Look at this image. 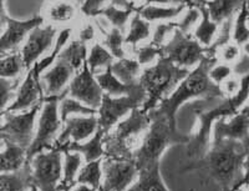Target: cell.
Returning <instances> with one entry per match:
<instances>
[{
    "label": "cell",
    "mask_w": 249,
    "mask_h": 191,
    "mask_svg": "<svg viewBox=\"0 0 249 191\" xmlns=\"http://www.w3.org/2000/svg\"><path fill=\"white\" fill-rule=\"evenodd\" d=\"M248 153L238 140H212L208 153L198 161L186 165L184 172L199 170L214 180L222 191H234L244 185L243 166Z\"/></svg>",
    "instance_id": "cell-1"
},
{
    "label": "cell",
    "mask_w": 249,
    "mask_h": 191,
    "mask_svg": "<svg viewBox=\"0 0 249 191\" xmlns=\"http://www.w3.org/2000/svg\"><path fill=\"white\" fill-rule=\"evenodd\" d=\"M218 63L215 57H206L198 66H196L191 73L182 80L175 92L162 100L157 108L170 120L176 123V114L186 101L192 99H204L206 101H217L226 99L221 90V86L215 84L210 76L211 69Z\"/></svg>",
    "instance_id": "cell-2"
},
{
    "label": "cell",
    "mask_w": 249,
    "mask_h": 191,
    "mask_svg": "<svg viewBox=\"0 0 249 191\" xmlns=\"http://www.w3.org/2000/svg\"><path fill=\"white\" fill-rule=\"evenodd\" d=\"M148 115L151 119L150 128L135 154V163L139 169L160 164L161 156L170 146L190 143V134L178 132L177 123L168 119L159 108L148 112Z\"/></svg>",
    "instance_id": "cell-3"
},
{
    "label": "cell",
    "mask_w": 249,
    "mask_h": 191,
    "mask_svg": "<svg viewBox=\"0 0 249 191\" xmlns=\"http://www.w3.org/2000/svg\"><path fill=\"white\" fill-rule=\"evenodd\" d=\"M150 124L148 113L142 108L135 109L104 136L105 157L135 160Z\"/></svg>",
    "instance_id": "cell-4"
},
{
    "label": "cell",
    "mask_w": 249,
    "mask_h": 191,
    "mask_svg": "<svg viewBox=\"0 0 249 191\" xmlns=\"http://www.w3.org/2000/svg\"><path fill=\"white\" fill-rule=\"evenodd\" d=\"M191 70L173 64L167 57H161L155 64L146 66L140 76V83L146 92L144 112L148 113L170 96Z\"/></svg>",
    "instance_id": "cell-5"
},
{
    "label": "cell",
    "mask_w": 249,
    "mask_h": 191,
    "mask_svg": "<svg viewBox=\"0 0 249 191\" xmlns=\"http://www.w3.org/2000/svg\"><path fill=\"white\" fill-rule=\"evenodd\" d=\"M237 113L228 99L218 100L212 108L207 110H197V119L198 124L196 130L190 134V143L187 144L186 154L190 159V163L193 164L201 160L208 153L213 139V125L221 117H230ZM187 164V165H188Z\"/></svg>",
    "instance_id": "cell-6"
},
{
    "label": "cell",
    "mask_w": 249,
    "mask_h": 191,
    "mask_svg": "<svg viewBox=\"0 0 249 191\" xmlns=\"http://www.w3.org/2000/svg\"><path fill=\"white\" fill-rule=\"evenodd\" d=\"M68 96V94L61 96L44 97L43 108L39 114L37 128L35 137L30 148L28 149V161L36 154L45 150H50L56 146V140L62 129V121L59 113L60 100Z\"/></svg>",
    "instance_id": "cell-7"
},
{
    "label": "cell",
    "mask_w": 249,
    "mask_h": 191,
    "mask_svg": "<svg viewBox=\"0 0 249 191\" xmlns=\"http://www.w3.org/2000/svg\"><path fill=\"white\" fill-rule=\"evenodd\" d=\"M33 184L40 191H59L64 175V152L55 146L29 160Z\"/></svg>",
    "instance_id": "cell-8"
},
{
    "label": "cell",
    "mask_w": 249,
    "mask_h": 191,
    "mask_svg": "<svg viewBox=\"0 0 249 191\" xmlns=\"http://www.w3.org/2000/svg\"><path fill=\"white\" fill-rule=\"evenodd\" d=\"M208 55V48L202 45L193 34H184L177 28L170 40L162 46L161 57H167L177 66L192 70L193 66H198Z\"/></svg>",
    "instance_id": "cell-9"
},
{
    "label": "cell",
    "mask_w": 249,
    "mask_h": 191,
    "mask_svg": "<svg viewBox=\"0 0 249 191\" xmlns=\"http://www.w3.org/2000/svg\"><path fill=\"white\" fill-rule=\"evenodd\" d=\"M43 103L23 113H1L3 121L0 128L1 140H8L28 150L34 141L35 121L39 117Z\"/></svg>",
    "instance_id": "cell-10"
},
{
    "label": "cell",
    "mask_w": 249,
    "mask_h": 191,
    "mask_svg": "<svg viewBox=\"0 0 249 191\" xmlns=\"http://www.w3.org/2000/svg\"><path fill=\"white\" fill-rule=\"evenodd\" d=\"M144 101L146 93L124 96H111L108 94H104L101 105L97 109L99 130L106 135L135 109L142 108Z\"/></svg>",
    "instance_id": "cell-11"
},
{
    "label": "cell",
    "mask_w": 249,
    "mask_h": 191,
    "mask_svg": "<svg viewBox=\"0 0 249 191\" xmlns=\"http://www.w3.org/2000/svg\"><path fill=\"white\" fill-rule=\"evenodd\" d=\"M139 177L135 160L104 157L101 191H127Z\"/></svg>",
    "instance_id": "cell-12"
},
{
    "label": "cell",
    "mask_w": 249,
    "mask_h": 191,
    "mask_svg": "<svg viewBox=\"0 0 249 191\" xmlns=\"http://www.w3.org/2000/svg\"><path fill=\"white\" fill-rule=\"evenodd\" d=\"M1 20L5 21L6 29L0 38V49L1 55L19 52L23 46L26 38L37 26L43 25L45 20L41 15H35L28 20H17L4 13V4L1 5Z\"/></svg>",
    "instance_id": "cell-13"
},
{
    "label": "cell",
    "mask_w": 249,
    "mask_h": 191,
    "mask_svg": "<svg viewBox=\"0 0 249 191\" xmlns=\"http://www.w3.org/2000/svg\"><path fill=\"white\" fill-rule=\"evenodd\" d=\"M104 94L105 93L100 86L96 76L92 74L89 68L88 60H86L85 64L82 65V68L76 73V75L72 77L69 84L68 96L74 97L85 105L97 110L102 103Z\"/></svg>",
    "instance_id": "cell-14"
},
{
    "label": "cell",
    "mask_w": 249,
    "mask_h": 191,
    "mask_svg": "<svg viewBox=\"0 0 249 191\" xmlns=\"http://www.w3.org/2000/svg\"><path fill=\"white\" fill-rule=\"evenodd\" d=\"M40 74H41V70H40L39 63H35L28 70V74L20 85L17 97L13 104H10L1 113L28 112L39 104L44 103L45 95H44V89L41 85V80H40L41 77Z\"/></svg>",
    "instance_id": "cell-15"
},
{
    "label": "cell",
    "mask_w": 249,
    "mask_h": 191,
    "mask_svg": "<svg viewBox=\"0 0 249 191\" xmlns=\"http://www.w3.org/2000/svg\"><path fill=\"white\" fill-rule=\"evenodd\" d=\"M79 72L68 57L57 55L54 64L41 75V85L44 95L48 96H61L68 94V86L72 77Z\"/></svg>",
    "instance_id": "cell-16"
},
{
    "label": "cell",
    "mask_w": 249,
    "mask_h": 191,
    "mask_svg": "<svg viewBox=\"0 0 249 191\" xmlns=\"http://www.w3.org/2000/svg\"><path fill=\"white\" fill-rule=\"evenodd\" d=\"M99 130L97 115L70 116L62 123V129L56 140V148L70 143H84Z\"/></svg>",
    "instance_id": "cell-17"
},
{
    "label": "cell",
    "mask_w": 249,
    "mask_h": 191,
    "mask_svg": "<svg viewBox=\"0 0 249 191\" xmlns=\"http://www.w3.org/2000/svg\"><path fill=\"white\" fill-rule=\"evenodd\" d=\"M56 34V26L50 25V24L37 26L29 34L25 43L20 49L26 70H29L35 63H37L39 57L50 48Z\"/></svg>",
    "instance_id": "cell-18"
},
{
    "label": "cell",
    "mask_w": 249,
    "mask_h": 191,
    "mask_svg": "<svg viewBox=\"0 0 249 191\" xmlns=\"http://www.w3.org/2000/svg\"><path fill=\"white\" fill-rule=\"evenodd\" d=\"M81 8L74 0H46L41 17L46 24L54 26H69L75 23Z\"/></svg>",
    "instance_id": "cell-19"
},
{
    "label": "cell",
    "mask_w": 249,
    "mask_h": 191,
    "mask_svg": "<svg viewBox=\"0 0 249 191\" xmlns=\"http://www.w3.org/2000/svg\"><path fill=\"white\" fill-rule=\"evenodd\" d=\"M95 76H96L97 81H99L104 93L111 95V96H124V95H135L146 93L140 81L133 84L122 83L121 80H119L112 74L111 66H108L105 72L100 73V74L95 75Z\"/></svg>",
    "instance_id": "cell-20"
},
{
    "label": "cell",
    "mask_w": 249,
    "mask_h": 191,
    "mask_svg": "<svg viewBox=\"0 0 249 191\" xmlns=\"http://www.w3.org/2000/svg\"><path fill=\"white\" fill-rule=\"evenodd\" d=\"M104 136L100 130L93 135L91 139L84 143H70L64 146H60L62 152H76L82 155L84 161L91 163V161H96L105 157V149H104Z\"/></svg>",
    "instance_id": "cell-21"
},
{
    "label": "cell",
    "mask_w": 249,
    "mask_h": 191,
    "mask_svg": "<svg viewBox=\"0 0 249 191\" xmlns=\"http://www.w3.org/2000/svg\"><path fill=\"white\" fill-rule=\"evenodd\" d=\"M1 144H3L1 154H0L1 172H14L23 169L28 163V150L8 140H1Z\"/></svg>",
    "instance_id": "cell-22"
},
{
    "label": "cell",
    "mask_w": 249,
    "mask_h": 191,
    "mask_svg": "<svg viewBox=\"0 0 249 191\" xmlns=\"http://www.w3.org/2000/svg\"><path fill=\"white\" fill-rule=\"evenodd\" d=\"M127 191H170L160 172V164L139 169V177Z\"/></svg>",
    "instance_id": "cell-23"
},
{
    "label": "cell",
    "mask_w": 249,
    "mask_h": 191,
    "mask_svg": "<svg viewBox=\"0 0 249 191\" xmlns=\"http://www.w3.org/2000/svg\"><path fill=\"white\" fill-rule=\"evenodd\" d=\"M33 185L34 184L29 161L18 172H1L0 176V191H29Z\"/></svg>",
    "instance_id": "cell-24"
},
{
    "label": "cell",
    "mask_w": 249,
    "mask_h": 191,
    "mask_svg": "<svg viewBox=\"0 0 249 191\" xmlns=\"http://www.w3.org/2000/svg\"><path fill=\"white\" fill-rule=\"evenodd\" d=\"M244 0H208L204 5L213 21L221 25L226 20L237 17Z\"/></svg>",
    "instance_id": "cell-25"
},
{
    "label": "cell",
    "mask_w": 249,
    "mask_h": 191,
    "mask_svg": "<svg viewBox=\"0 0 249 191\" xmlns=\"http://www.w3.org/2000/svg\"><path fill=\"white\" fill-rule=\"evenodd\" d=\"M188 4L179 5H146L140 10V15L150 23L171 21L177 19L183 12H186Z\"/></svg>",
    "instance_id": "cell-26"
},
{
    "label": "cell",
    "mask_w": 249,
    "mask_h": 191,
    "mask_svg": "<svg viewBox=\"0 0 249 191\" xmlns=\"http://www.w3.org/2000/svg\"><path fill=\"white\" fill-rule=\"evenodd\" d=\"M112 74L124 84H133L140 81L142 74V66L135 57H121L115 59L111 65Z\"/></svg>",
    "instance_id": "cell-27"
},
{
    "label": "cell",
    "mask_w": 249,
    "mask_h": 191,
    "mask_svg": "<svg viewBox=\"0 0 249 191\" xmlns=\"http://www.w3.org/2000/svg\"><path fill=\"white\" fill-rule=\"evenodd\" d=\"M84 157L76 152H64V175L59 191H70L76 185V179L82 168Z\"/></svg>",
    "instance_id": "cell-28"
},
{
    "label": "cell",
    "mask_w": 249,
    "mask_h": 191,
    "mask_svg": "<svg viewBox=\"0 0 249 191\" xmlns=\"http://www.w3.org/2000/svg\"><path fill=\"white\" fill-rule=\"evenodd\" d=\"M151 37H152L151 23L147 20H144L140 15V13L136 12L131 18V21L128 24V30L124 35V43L127 46L136 48L142 41L147 40Z\"/></svg>",
    "instance_id": "cell-29"
},
{
    "label": "cell",
    "mask_w": 249,
    "mask_h": 191,
    "mask_svg": "<svg viewBox=\"0 0 249 191\" xmlns=\"http://www.w3.org/2000/svg\"><path fill=\"white\" fill-rule=\"evenodd\" d=\"M197 8L201 10L202 19L201 21H199L198 25H197V28L195 29L193 37L198 40L202 45L208 48V46L212 45L213 41H214L215 37H217L218 29H219V25H218L215 21H213L210 13L207 10L206 5H197Z\"/></svg>",
    "instance_id": "cell-30"
},
{
    "label": "cell",
    "mask_w": 249,
    "mask_h": 191,
    "mask_svg": "<svg viewBox=\"0 0 249 191\" xmlns=\"http://www.w3.org/2000/svg\"><path fill=\"white\" fill-rule=\"evenodd\" d=\"M115 57L101 43H92L88 55V65L93 75L105 72L108 66L112 65Z\"/></svg>",
    "instance_id": "cell-31"
},
{
    "label": "cell",
    "mask_w": 249,
    "mask_h": 191,
    "mask_svg": "<svg viewBox=\"0 0 249 191\" xmlns=\"http://www.w3.org/2000/svg\"><path fill=\"white\" fill-rule=\"evenodd\" d=\"M136 12L137 10L135 9H122L108 4L100 10L99 17H104L106 20H108L111 26L120 29L121 32L124 33L127 29V23L131 21V18Z\"/></svg>",
    "instance_id": "cell-32"
},
{
    "label": "cell",
    "mask_w": 249,
    "mask_h": 191,
    "mask_svg": "<svg viewBox=\"0 0 249 191\" xmlns=\"http://www.w3.org/2000/svg\"><path fill=\"white\" fill-rule=\"evenodd\" d=\"M0 63V75L5 79H17L21 76L24 70H26L21 53L15 52L10 54L1 55Z\"/></svg>",
    "instance_id": "cell-33"
},
{
    "label": "cell",
    "mask_w": 249,
    "mask_h": 191,
    "mask_svg": "<svg viewBox=\"0 0 249 191\" xmlns=\"http://www.w3.org/2000/svg\"><path fill=\"white\" fill-rule=\"evenodd\" d=\"M59 113L61 121L64 123L68 117L70 116H79V115H97V110L85 105L84 103L74 97L65 96L60 100L59 104Z\"/></svg>",
    "instance_id": "cell-34"
},
{
    "label": "cell",
    "mask_w": 249,
    "mask_h": 191,
    "mask_svg": "<svg viewBox=\"0 0 249 191\" xmlns=\"http://www.w3.org/2000/svg\"><path fill=\"white\" fill-rule=\"evenodd\" d=\"M102 183V159L86 163L82 166L76 179V184H84L99 190Z\"/></svg>",
    "instance_id": "cell-35"
},
{
    "label": "cell",
    "mask_w": 249,
    "mask_h": 191,
    "mask_svg": "<svg viewBox=\"0 0 249 191\" xmlns=\"http://www.w3.org/2000/svg\"><path fill=\"white\" fill-rule=\"evenodd\" d=\"M101 44L112 54L115 59H121V57H126L124 33L121 32L120 29L111 26L110 30L104 32V39H102Z\"/></svg>",
    "instance_id": "cell-36"
},
{
    "label": "cell",
    "mask_w": 249,
    "mask_h": 191,
    "mask_svg": "<svg viewBox=\"0 0 249 191\" xmlns=\"http://www.w3.org/2000/svg\"><path fill=\"white\" fill-rule=\"evenodd\" d=\"M233 41L244 46L249 41V21H248V10L246 4H243L242 9L237 14L233 25Z\"/></svg>",
    "instance_id": "cell-37"
},
{
    "label": "cell",
    "mask_w": 249,
    "mask_h": 191,
    "mask_svg": "<svg viewBox=\"0 0 249 191\" xmlns=\"http://www.w3.org/2000/svg\"><path fill=\"white\" fill-rule=\"evenodd\" d=\"M135 59L141 64V66H150L155 64L162 55V48L153 45L151 41L146 44H140L136 48H133Z\"/></svg>",
    "instance_id": "cell-38"
},
{
    "label": "cell",
    "mask_w": 249,
    "mask_h": 191,
    "mask_svg": "<svg viewBox=\"0 0 249 191\" xmlns=\"http://www.w3.org/2000/svg\"><path fill=\"white\" fill-rule=\"evenodd\" d=\"M244 54L243 46L237 44L235 41H230L228 44L223 45L217 50V57L218 63H224L230 64V65H235V64L242 59Z\"/></svg>",
    "instance_id": "cell-39"
},
{
    "label": "cell",
    "mask_w": 249,
    "mask_h": 191,
    "mask_svg": "<svg viewBox=\"0 0 249 191\" xmlns=\"http://www.w3.org/2000/svg\"><path fill=\"white\" fill-rule=\"evenodd\" d=\"M176 29H177V21H173V20H171V21H160L153 29L150 41L153 45L162 48L170 40L168 38L172 37Z\"/></svg>",
    "instance_id": "cell-40"
},
{
    "label": "cell",
    "mask_w": 249,
    "mask_h": 191,
    "mask_svg": "<svg viewBox=\"0 0 249 191\" xmlns=\"http://www.w3.org/2000/svg\"><path fill=\"white\" fill-rule=\"evenodd\" d=\"M202 19L201 10L196 5H188L184 12V17L177 21V28L184 34H193V29L197 28Z\"/></svg>",
    "instance_id": "cell-41"
},
{
    "label": "cell",
    "mask_w": 249,
    "mask_h": 191,
    "mask_svg": "<svg viewBox=\"0 0 249 191\" xmlns=\"http://www.w3.org/2000/svg\"><path fill=\"white\" fill-rule=\"evenodd\" d=\"M21 77V76H20ZM20 77L17 79H5L1 77V112H4L9 106V104H13L18 94V90L20 88Z\"/></svg>",
    "instance_id": "cell-42"
},
{
    "label": "cell",
    "mask_w": 249,
    "mask_h": 191,
    "mask_svg": "<svg viewBox=\"0 0 249 191\" xmlns=\"http://www.w3.org/2000/svg\"><path fill=\"white\" fill-rule=\"evenodd\" d=\"M234 74V70H233V65L224 63H217L210 72L211 79L214 81L215 84L221 85L222 83H224L228 77H231Z\"/></svg>",
    "instance_id": "cell-43"
},
{
    "label": "cell",
    "mask_w": 249,
    "mask_h": 191,
    "mask_svg": "<svg viewBox=\"0 0 249 191\" xmlns=\"http://www.w3.org/2000/svg\"><path fill=\"white\" fill-rule=\"evenodd\" d=\"M221 90L223 93L224 97L226 99H232V97L237 96L238 93L241 92V86H242V77L239 75L233 74L232 76L228 77V79L222 83Z\"/></svg>",
    "instance_id": "cell-44"
},
{
    "label": "cell",
    "mask_w": 249,
    "mask_h": 191,
    "mask_svg": "<svg viewBox=\"0 0 249 191\" xmlns=\"http://www.w3.org/2000/svg\"><path fill=\"white\" fill-rule=\"evenodd\" d=\"M95 37H96V30H95V26L91 21H84L82 24H80L76 30L77 40H80L82 43L89 44L95 40Z\"/></svg>",
    "instance_id": "cell-45"
},
{
    "label": "cell",
    "mask_w": 249,
    "mask_h": 191,
    "mask_svg": "<svg viewBox=\"0 0 249 191\" xmlns=\"http://www.w3.org/2000/svg\"><path fill=\"white\" fill-rule=\"evenodd\" d=\"M107 0H85L81 5V13L86 18L99 17V13Z\"/></svg>",
    "instance_id": "cell-46"
},
{
    "label": "cell",
    "mask_w": 249,
    "mask_h": 191,
    "mask_svg": "<svg viewBox=\"0 0 249 191\" xmlns=\"http://www.w3.org/2000/svg\"><path fill=\"white\" fill-rule=\"evenodd\" d=\"M110 4L122 9H135L137 12L142 9V0H111Z\"/></svg>",
    "instance_id": "cell-47"
},
{
    "label": "cell",
    "mask_w": 249,
    "mask_h": 191,
    "mask_svg": "<svg viewBox=\"0 0 249 191\" xmlns=\"http://www.w3.org/2000/svg\"><path fill=\"white\" fill-rule=\"evenodd\" d=\"M188 4L187 0H142V8L146 5H179Z\"/></svg>",
    "instance_id": "cell-48"
},
{
    "label": "cell",
    "mask_w": 249,
    "mask_h": 191,
    "mask_svg": "<svg viewBox=\"0 0 249 191\" xmlns=\"http://www.w3.org/2000/svg\"><path fill=\"white\" fill-rule=\"evenodd\" d=\"M243 184H249V153L247 154L243 166Z\"/></svg>",
    "instance_id": "cell-49"
},
{
    "label": "cell",
    "mask_w": 249,
    "mask_h": 191,
    "mask_svg": "<svg viewBox=\"0 0 249 191\" xmlns=\"http://www.w3.org/2000/svg\"><path fill=\"white\" fill-rule=\"evenodd\" d=\"M208 0H188V5H204Z\"/></svg>",
    "instance_id": "cell-50"
},
{
    "label": "cell",
    "mask_w": 249,
    "mask_h": 191,
    "mask_svg": "<svg viewBox=\"0 0 249 191\" xmlns=\"http://www.w3.org/2000/svg\"><path fill=\"white\" fill-rule=\"evenodd\" d=\"M244 4H246L247 10H248V21H249V0H244Z\"/></svg>",
    "instance_id": "cell-51"
},
{
    "label": "cell",
    "mask_w": 249,
    "mask_h": 191,
    "mask_svg": "<svg viewBox=\"0 0 249 191\" xmlns=\"http://www.w3.org/2000/svg\"><path fill=\"white\" fill-rule=\"evenodd\" d=\"M29 191H40V190L36 188V186L33 185V186H31V189H30V190H29Z\"/></svg>",
    "instance_id": "cell-52"
},
{
    "label": "cell",
    "mask_w": 249,
    "mask_h": 191,
    "mask_svg": "<svg viewBox=\"0 0 249 191\" xmlns=\"http://www.w3.org/2000/svg\"><path fill=\"white\" fill-rule=\"evenodd\" d=\"M244 108H248L249 109V96H248V100H247L246 105H244Z\"/></svg>",
    "instance_id": "cell-53"
},
{
    "label": "cell",
    "mask_w": 249,
    "mask_h": 191,
    "mask_svg": "<svg viewBox=\"0 0 249 191\" xmlns=\"http://www.w3.org/2000/svg\"><path fill=\"white\" fill-rule=\"evenodd\" d=\"M187 3H188V0H187Z\"/></svg>",
    "instance_id": "cell-54"
},
{
    "label": "cell",
    "mask_w": 249,
    "mask_h": 191,
    "mask_svg": "<svg viewBox=\"0 0 249 191\" xmlns=\"http://www.w3.org/2000/svg\"><path fill=\"white\" fill-rule=\"evenodd\" d=\"M99 191H101V190H99Z\"/></svg>",
    "instance_id": "cell-55"
}]
</instances>
